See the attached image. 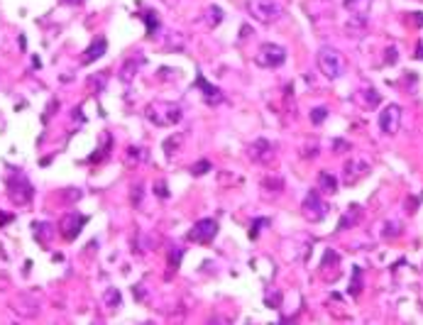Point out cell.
Wrapping results in <instances>:
<instances>
[{"instance_id":"obj_23","label":"cell","mask_w":423,"mask_h":325,"mask_svg":"<svg viewBox=\"0 0 423 325\" xmlns=\"http://www.w3.org/2000/svg\"><path fill=\"white\" fill-rule=\"evenodd\" d=\"M181 254H184V252H181V247H176V252H171V264H174V269H176L179 267V262H181Z\"/></svg>"},{"instance_id":"obj_15","label":"cell","mask_w":423,"mask_h":325,"mask_svg":"<svg viewBox=\"0 0 423 325\" xmlns=\"http://www.w3.org/2000/svg\"><path fill=\"white\" fill-rule=\"evenodd\" d=\"M318 183H321V191H323V193H335V191H338V179H335L333 174H328V171H321Z\"/></svg>"},{"instance_id":"obj_1","label":"cell","mask_w":423,"mask_h":325,"mask_svg":"<svg viewBox=\"0 0 423 325\" xmlns=\"http://www.w3.org/2000/svg\"><path fill=\"white\" fill-rule=\"evenodd\" d=\"M181 118H184V112H181V108H179L176 103L157 101L147 108V120L159 125V127H171V125H176Z\"/></svg>"},{"instance_id":"obj_24","label":"cell","mask_w":423,"mask_h":325,"mask_svg":"<svg viewBox=\"0 0 423 325\" xmlns=\"http://www.w3.org/2000/svg\"><path fill=\"white\" fill-rule=\"evenodd\" d=\"M360 274H362V271H360V267H357L355 269V281H352V293H360Z\"/></svg>"},{"instance_id":"obj_10","label":"cell","mask_w":423,"mask_h":325,"mask_svg":"<svg viewBox=\"0 0 423 325\" xmlns=\"http://www.w3.org/2000/svg\"><path fill=\"white\" fill-rule=\"evenodd\" d=\"M345 8L350 12V17H360L367 20V12L372 8V0H345Z\"/></svg>"},{"instance_id":"obj_18","label":"cell","mask_w":423,"mask_h":325,"mask_svg":"<svg viewBox=\"0 0 423 325\" xmlns=\"http://www.w3.org/2000/svg\"><path fill=\"white\" fill-rule=\"evenodd\" d=\"M220 20H223V10H220L218 5L208 8V25H211V27H215V25H220Z\"/></svg>"},{"instance_id":"obj_19","label":"cell","mask_w":423,"mask_h":325,"mask_svg":"<svg viewBox=\"0 0 423 325\" xmlns=\"http://www.w3.org/2000/svg\"><path fill=\"white\" fill-rule=\"evenodd\" d=\"M206 171H211V161H206V159H203V161H196V164L191 167V174H196V176H203Z\"/></svg>"},{"instance_id":"obj_12","label":"cell","mask_w":423,"mask_h":325,"mask_svg":"<svg viewBox=\"0 0 423 325\" xmlns=\"http://www.w3.org/2000/svg\"><path fill=\"white\" fill-rule=\"evenodd\" d=\"M105 49H108V42H105V37H98L93 44L86 49V56H83V61L86 64H91V61H96V59H100V56L105 54Z\"/></svg>"},{"instance_id":"obj_26","label":"cell","mask_w":423,"mask_h":325,"mask_svg":"<svg viewBox=\"0 0 423 325\" xmlns=\"http://www.w3.org/2000/svg\"><path fill=\"white\" fill-rule=\"evenodd\" d=\"M64 3H76V0H64Z\"/></svg>"},{"instance_id":"obj_2","label":"cell","mask_w":423,"mask_h":325,"mask_svg":"<svg viewBox=\"0 0 423 325\" xmlns=\"http://www.w3.org/2000/svg\"><path fill=\"white\" fill-rule=\"evenodd\" d=\"M318 68L323 71L325 79L335 81L345 74V59H343V54H340L338 49H333V47H321V49H318Z\"/></svg>"},{"instance_id":"obj_4","label":"cell","mask_w":423,"mask_h":325,"mask_svg":"<svg viewBox=\"0 0 423 325\" xmlns=\"http://www.w3.org/2000/svg\"><path fill=\"white\" fill-rule=\"evenodd\" d=\"M255 61L259 64V66H281L284 61H286V49L279 44H272V42H267V44L259 47V52H257Z\"/></svg>"},{"instance_id":"obj_3","label":"cell","mask_w":423,"mask_h":325,"mask_svg":"<svg viewBox=\"0 0 423 325\" xmlns=\"http://www.w3.org/2000/svg\"><path fill=\"white\" fill-rule=\"evenodd\" d=\"M247 10L259 22H274V20L281 17V5L277 0H250Z\"/></svg>"},{"instance_id":"obj_8","label":"cell","mask_w":423,"mask_h":325,"mask_svg":"<svg viewBox=\"0 0 423 325\" xmlns=\"http://www.w3.org/2000/svg\"><path fill=\"white\" fill-rule=\"evenodd\" d=\"M8 191H10V198L17 203V205H23V203H27L32 198V186H30V181L25 179L23 174H20V186H17V179H15V176L8 181Z\"/></svg>"},{"instance_id":"obj_20","label":"cell","mask_w":423,"mask_h":325,"mask_svg":"<svg viewBox=\"0 0 423 325\" xmlns=\"http://www.w3.org/2000/svg\"><path fill=\"white\" fill-rule=\"evenodd\" d=\"M325 115H328V110H325V108H313V110H311V123L321 125V123L325 120Z\"/></svg>"},{"instance_id":"obj_14","label":"cell","mask_w":423,"mask_h":325,"mask_svg":"<svg viewBox=\"0 0 423 325\" xmlns=\"http://www.w3.org/2000/svg\"><path fill=\"white\" fill-rule=\"evenodd\" d=\"M365 171H367V164H365V161H350L345 167V181L347 183H355L360 176H365Z\"/></svg>"},{"instance_id":"obj_5","label":"cell","mask_w":423,"mask_h":325,"mask_svg":"<svg viewBox=\"0 0 423 325\" xmlns=\"http://www.w3.org/2000/svg\"><path fill=\"white\" fill-rule=\"evenodd\" d=\"M218 235V223L213 218H203L198 223H193V227L189 230V240L198 242V245H208L213 242V237Z\"/></svg>"},{"instance_id":"obj_22","label":"cell","mask_w":423,"mask_h":325,"mask_svg":"<svg viewBox=\"0 0 423 325\" xmlns=\"http://www.w3.org/2000/svg\"><path fill=\"white\" fill-rule=\"evenodd\" d=\"M154 193L159 196V198H169L167 183H164V181H157V183H154Z\"/></svg>"},{"instance_id":"obj_17","label":"cell","mask_w":423,"mask_h":325,"mask_svg":"<svg viewBox=\"0 0 423 325\" xmlns=\"http://www.w3.org/2000/svg\"><path fill=\"white\" fill-rule=\"evenodd\" d=\"M32 230H34V237H39L42 242H47V237L52 235V233H49V230H52V225H47V223H34Z\"/></svg>"},{"instance_id":"obj_7","label":"cell","mask_w":423,"mask_h":325,"mask_svg":"<svg viewBox=\"0 0 423 325\" xmlns=\"http://www.w3.org/2000/svg\"><path fill=\"white\" fill-rule=\"evenodd\" d=\"M325 203L321 201V196L311 191L308 196H306V201H303V218L306 220H311V223H318V220H323L325 218Z\"/></svg>"},{"instance_id":"obj_6","label":"cell","mask_w":423,"mask_h":325,"mask_svg":"<svg viewBox=\"0 0 423 325\" xmlns=\"http://www.w3.org/2000/svg\"><path fill=\"white\" fill-rule=\"evenodd\" d=\"M379 127L384 135H396L401 127V108L396 103H389L384 105L382 112H379Z\"/></svg>"},{"instance_id":"obj_13","label":"cell","mask_w":423,"mask_h":325,"mask_svg":"<svg viewBox=\"0 0 423 325\" xmlns=\"http://www.w3.org/2000/svg\"><path fill=\"white\" fill-rule=\"evenodd\" d=\"M196 88L203 90V96H206V101L208 103H218L223 96H220V88H215V86H211V83H206V79L198 74V79H196Z\"/></svg>"},{"instance_id":"obj_9","label":"cell","mask_w":423,"mask_h":325,"mask_svg":"<svg viewBox=\"0 0 423 325\" xmlns=\"http://www.w3.org/2000/svg\"><path fill=\"white\" fill-rule=\"evenodd\" d=\"M88 223V218L86 215H76V213H66L64 215V220H61V235L66 237V240H74V237L81 233V227Z\"/></svg>"},{"instance_id":"obj_25","label":"cell","mask_w":423,"mask_h":325,"mask_svg":"<svg viewBox=\"0 0 423 325\" xmlns=\"http://www.w3.org/2000/svg\"><path fill=\"white\" fill-rule=\"evenodd\" d=\"M416 56H418V59H423V42H421V47H418V54H416Z\"/></svg>"},{"instance_id":"obj_16","label":"cell","mask_w":423,"mask_h":325,"mask_svg":"<svg viewBox=\"0 0 423 325\" xmlns=\"http://www.w3.org/2000/svg\"><path fill=\"white\" fill-rule=\"evenodd\" d=\"M140 17L147 22V37H154V32L159 30V20H157V15H154V12H142Z\"/></svg>"},{"instance_id":"obj_11","label":"cell","mask_w":423,"mask_h":325,"mask_svg":"<svg viewBox=\"0 0 423 325\" xmlns=\"http://www.w3.org/2000/svg\"><path fill=\"white\" fill-rule=\"evenodd\" d=\"M250 157L255 159V161H269V159H272V145H269L267 140H257V142H252V147H250Z\"/></svg>"},{"instance_id":"obj_21","label":"cell","mask_w":423,"mask_h":325,"mask_svg":"<svg viewBox=\"0 0 423 325\" xmlns=\"http://www.w3.org/2000/svg\"><path fill=\"white\" fill-rule=\"evenodd\" d=\"M105 303H108V306H118V303H120V291H118V289H108V291H105Z\"/></svg>"}]
</instances>
